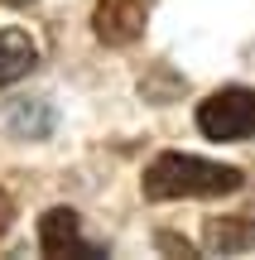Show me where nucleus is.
Returning <instances> with one entry per match:
<instances>
[{
  "label": "nucleus",
  "instance_id": "7ed1b4c3",
  "mask_svg": "<svg viewBox=\"0 0 255 260\" xmlns=\"http://www.w3.org/2000/svg\"><path fill=\"white\" fill-rule=\"evenodd\" d=\"M144 19H150V0H96L92 10V29L101 44L125 48L144 34Z\"/></svg>",
  "mask_w": 255,
  "mask_h": 260
},
{
  "label": "nucleus",
  "instance_id": "1a4fd4ad",
  "mask_svg": "<svg viewBox=\"0 0 255 260\" xmlns=\"http://www.w3.org/2000/svg\"><path fill=\"white\" fill-rule=\"evenodd\" d=\"M0 5H29V0H0Z\"/></svg>",
  "mask_w": 255,
  "mask_h": 260
},
{
  "label": "nucleus",
  "instance_id": "39448f33",
  "mask_svg": "<svg viewBox=\"0 0 255 260\" xmlns=\"http://www.w3.org/2000/svg\"><path fill=\"white\" fill-rule=\"evenodd\" d=\"M202 246H207L212 255H246L255 251V222L250 217H207V226H202Z\"/></svg>",
  "mask_w": 255,
  "mask_h": 260
},
{
  "label": "nucleus",
  "instance_id": "f257e3e1",
  "mask_svg": "<svg viewBox=\"0 0 255 260\" xmlns=\"http://www.w3.org/2000/svg\"><path fill=\"white\" fill-rule=\"evenodd\" d=\"M246 183L241 169L231 164H212L198 154H159L144 169V198L150 203H178V198H227Z\"/></svg>",
  "mask_w": 255,
  "mask_h": 260
},
{
  "label": "nucleus",
  "instance_id": "0eeeda50",
  "mask_svg": "<svg viewBox=\"0 0 255 260\" xmlns=\"http://www.w3.org/2000/svg\"><path fill=\"white\" fill-rule=\"evenodd\" d=\"M159 246H164V251H173V255H193V246H188V241H178V236H169V232L159 236Z\"/></svg>",
  "mask_w": 255,
  "mask_h": 260
},
{
  "label": "nucleus",
  "instance_id": "20e7f679",
  "mask_svg": "<svg viewBox=\"0 0 255 260\" xmlns=\"http://www.w3.org/2000/svg\"><path fill=\"white\" fill-rule=\"evenodd\" d=\"M39 251L44 255H96L82 241V222H77L72 207H53V212L39 217Z\"/></svg>",
  "mask_w": 255,
  "mask_h": 260
},
{
  "label": "nucleus",
  "instance_id": "f03ea898",
  "mask_svg": "<svg viewBox=\"0 0 255 260\" xmlns=\"http://www.w3.org/2000/svg\"><path fill=\"white\" fill-rule=\"evenodd\" d=\"M198 130L207 140H250L255 135V92L250 87H222L198 106Z\"/></svg>",
  "mask_w": 255,
  "mask_h": 260
},
{
  "label": "nucleus",
  "instance_id": "423d86ee",
  "mask_svg": "<svg viewBox=\"0 0 255 260\" xmlns=\"http://www.w3.org/2000/svg\"><path fill=\"white\" fill-rule=\"evenodd\" d=\"M39 63V44L24 29H0V87L19 82L29 68Z\"/></svg>",
  "mask_w": 255,
  "mask_h": 260
},
{
  "label": "nucleus",
  "instance_id": "6e6552de",
  "mask_svg": "<svg viewBox=\"0 0 255 260\" xmlns=\"http://www.w3.org/2000/svg\"><path fill=\"white\" fill-rule=\"evenodd\" d=\"M10 217H15V203H10V198L0 193V236H5V226H10Z\"/></svg>",
  "mask_w": 255,
  "mask_h": 260
}]
</instances>
